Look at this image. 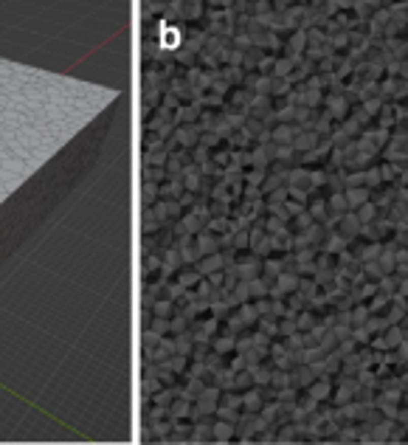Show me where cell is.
I'll use <instances>...</instances> for the list:
<instances>
[{
  "label": "cell",
  "mask_w": 408,
  "mask_h": 445,
  "mask_svg": "<svg viewBox=\"0 0 408 445\" xmlns=\"http://www.w3.org/2000/svg\"><path fill=\"white\" fill-rule=\"evenodd\" d=\"M347 200L352 203V206H363V203H369V192H366V189H349L347 192Z\"/></svg>",
  "instance_id": "obj_1"
},
{
  "label": "cell",
  "mask_w": 408,
  "mask_h": 445,
  "mask_svg": "<svg viewBox=\"0 0 408 445\" xmlns=\"http://www.w3.org/2000/svg\"><path fill=\"white\" fill-rule=\"evenodd\" d=\"M374 217V206H372V203H363V206H360V214H358V220H360V223H363V220H372Z\"/></svg>",
  "instance_id": "obj_2"
}]
</instances>
